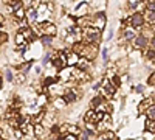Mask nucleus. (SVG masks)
Here are the masks:
<instances>
[{
	"mask_svg": "<svg viewBox=\"0 0 155 140\" xmlns=\"http://www.w3.org/2000/svg\"><path fill=\"white\" fill-rule=\"evenodd\" d=\"M84 41L87 44L96 45L101 41V30H98L95 27H85L84 28Z\"/></svg>",
	"mask_w": 155,
	"mask_h": 140,
	"instance_id": "f257e3e1",
	"label": "nucleus"
},
{
	"mask_svg": "<svg viewBox=\"0 0 155 140\" xmlns=\"http://www.w3.org/2000/svg\"><path fill=\"white\" fill-rule=\"evenodd\" d=\"M51 64H53L58 70H62V69H65L68 66V55L65 53V50H61V52L54 53L53 56H51Z\"/></svg>",
	"mask_w": 155,
	"mask_h": 140,
	"instance_id": "f03ea898",
	"label": "nucleus"
},
{
	"mask_svg": "<svg viewBox=\"0 0 155 140\" xmlns=\"http://www.w3.org/2000/svg\"><path fill=\"white\" fill-rule=\"evenodd\" d=\"M37 30L41 31V34L42 36H53L54 37V34H56V25L54 23H51V22H48V20H44V22H41V23H37Z\"/></svg>",
	"mask_w": 155,
	"mask_h": 140,
	"instance_id": "7ed1b4c3",
	"label": "nucleus"
},
{
	"mask_svg": "<svg viewBox=\"0 0 155 140\" xmlns=\"http://www.w3.org/2000/svg\"><path fill=\"white\" fill-rule=\"evenodd\" d=\"M146 23V17L143 12H134V14L129 17V25H132V28H141Z\"/></svg>",
	"mask_w": 155,
	"mask_h": 140,
	"instance_id": "20e7f679",
	"label": "nucleus"
},
{
	"mask_svg": "<svg viewBox=\"0 0 155 140\" xmlns=\"http://www.w3.org/2000/svg\"><path fill=\"white\" fill-rule=\"evenodd\" d=\"M102 117H104V114H102V112H98V111L92 109V111H87L85 117H84V121H85V123L96 125V123H101Z\"/></svg>",
	"mask_w": 155,
	"mask_h": 140,
	"instance_id": "39448f33",
	"label": "nucleus"
},
{
	"mask_svg": "<svg viewBox=\"0 0 155 140\" xmlns=\"http://www.w3.org/2000/svg\"><path fill=\"white\" fill-rule=\"evenodd\" d=\"M106 100L104 97H101V95H96L92 98V101H90V108L98 111V112H106Z\"/></svg>",
	"mask_w": 155,
	"mask_h": 140,
	"instance_id": "423d86ee",
	"label": "nucleus"
},
{
	"mask_svg": "<svg viewBox=\"0 0 155 140\" xmlns=\"http://www.w3.org/2000/svg\"><path fill=\"white\" fill-rule=\"evenodd\" d=\"M115 92H116V87L113 86V83L109 78H106L104 81H102V95H104L107 100H110V98H113Z\"/></svg>",
	"mask_w": 155,
	"mask_h": 140,
	"instance_id": "0eeeda50",
	"label": "nucleus"
},
{
	"mask_svg": "<svg viewBox=\"0 0 155 140\" xmlns=\"http://www.w3.org/2000/svg\"><path fill=\"white\" fill-rule=\"evenodd\" d=\"M96 55H98V48H96V45L87 44V45H85V50H84L82 58H87L88 61H92V59H95V58H96Z\"/></svg>",
	"mask_w": 155,
	"mask_h": 140,
	"instance_id": "6e6552de",
	"label": "nucleus"
},
{
	"mask_svg": "<svg viewBox=\"0 0 155 140\" xmlns=\"http://www.w3.org/2000/svg\"><path fill=\"white\" fill-rule=\"evenodd\" d=\"M64 100H65V103H74L78 100V92L74 89H65V92H64Z\"/></svg>",
	"mask_w": 155,
	"mask_h": 140,
	"instance_id": "1a4fd4ad",
	"label": "nucleus"
},
{
	"mask_svg": "<svg viewBox=\"0 0 155 140\" xmlns=\"http://www.w3.org/2000/svg\"><path fill=\"white\" fill-rule=\"evenodd\" d=\"M152 106H155V98H153V97H149V98H146L143 103L140 104L138 109H140V112H143V111L146 112V111H147L149 108H152Z\"/></svg>",
	"mask_w": 155,
	"mask_h": 140,
	"instance_id": "9d476101",
	"label": "nucleus"
},
{
	"mask_svg": "<svg viewBox=\"0 0 155 140\" xmlns=\"http://www.w3.org/2000/svg\"><path fill=\"white\" fill-rule=\"evenodd\" d=\"M147 37L144 36V34H140V36H137V39L134 41V44H135V48H146V45H147Z\"/></svg>",
	"mask_w": 155,
	"mask_h": 140,
	"instance_id": "9b49d317",
	"label": "nucleus"
},
{
	"mask_svg": "<svg viewBox=\"0 0 155 140\" xmlns=\"http://www.w3.org/2000/svg\"><path fill=\"white\" fill-rule=\"evenodd\" d=\"M76 67L79 69V70H82V72H87V69L90 67V61H88L87 58H82V56H81V59H79V62L76 64Z\"/></svg>",
	"mask_w": 155,
	"mask_h": 140,
	"instance_id": "f8f14e48",
	"label": "nucleus"
},
{
	"mask_svg": "<svg viewBox=\"0 0 155 140\" xmlns=\"http://www.w3.org/2000/svg\"><path fill=\"white\" fill-rule=\"evenodd\" d=\"M27 17L30 19V22H36L37 19H39V12H37V9H34V8H30L28 11H27Z\"/></svg>",
	"mask_w": 155,
	"mask_h": 140,
	"instance_id": "ddd939ff",
	"label": "nucleus"
},
{
	"mask_svg": "<svg viewBox=\"0 0 155 140\" xmlns=\"http://www.w3.org/2000/svg\"><path fill=\"white\" fill-rule=\"evenodd\" d=\"M124 37H126L127 41H135V39H137V34H135L134 28H127V30L124 31Z\"/></svg>",
	"mask_w": 155,
	"mask_h": 140,
	"instance_id": "4468645a",
	"label": "nucleus"
},
{
	"mask_svg": "<svg viewBox=\"0 0 155 140\" xmlns=\"http://www.w3.org/2000/svg\"><path fill=\"white\" fill-rule=\"evenodd\" d=\"M25 34L22 33V31H17V34H16V44H17V47H20V45H23V44H27L25 42Z\"/></svg>",
	"mask_w": 155,
	"mask_h": 140,
	"instance_id": "2eb2a0df",
	"label": "nucleus"
},
{
	"mask_svg": "<svg viewBox=\"0 0 155 140\" xmlns=\"http://www.w3.org/2000/svg\"><path fill=\"white\" fill-rule=\"evenodd\" d=\"M87 9H88V5L87 3H82V5H79L76 8V14L78 16H85L87 14Z\"/></svg>",
	"mask_w": 155,
	"mask_h": 140,
	"instance_id": "dca6fc26",
	"label": "nucleus"
},
{
	"mask_svg": "<svg viewBox=\"0 0 155 140\" xmlns=\"http://www.w3.org/2000/svg\"><path fill=\"white\" fill-rule=\"evenodd\" d=\"M99 140H118V138H116V135H115L113 132L107 131V132H104V134L99 137Z\"/></svg>",
	"mask_w": 155,
	"mask_h": 140,
	"instance_id": "f3484780",
	"label": "nucleus"
},
{
	"mask_svg": "<svg viewBox=\"0 0 155 140\" xmlns=\"http://www.w3.org/2000/svg\"><path fill=\"white\" fill-rule=\"evenodd\" d=\"M34 134H36L37 137H42V134H44V126H42V123L34 125Z\"/></svg>",
	"mask_w": 155,
	"mask_h": 140,
	"instance_id": "a211bd4d",
	"label": "nucleus"
},
{
	"mask_svg": "<svg viewBox=\"0 0 155 140\" xmlns=\"http://www.w3.org/2000/svg\"><path fill=\"white\" fill-rule=\"evenodd\" d=\"M146 115H147V120H153L155 121V106H152V108H149L146 111Z\"/></svg>",
	"mask_w": 155,
	"mask_h": 140,
	"instance_id": "6ab92c4d",
	"label": "nucleus"
},
{
	"mask_svg": "<svg viewBox=\"0 0 155 140\" xmlns=\"http://www.w3.org/2000/svg\"><path fill=\"white\" fill-rule=\"evenodd\" d=\"M65 100H64V98H56L54 100V106L58 108V109H62V108H65Z\"/></svg>",
	"mask_w": 155,
	"mask_h": 140,
	"instance_id": "aec40b11",
	"label": "nucleus"
},
{
	"mask_svg": "<svg viewBox=\"0 0 155 140\" xmlns=\"http://www.w3.org/2000/svg\"><path fill=\"white\" fill-rule=\"evenodd\" d=\"M47 101H48V97H47V95H39V97H37V101H36V103H37L39 106H44V104L47 103Z\"/></svg>",
	"mask_w": 155,
	"mask_h": 140,
	"instance_id": "412c9836",
	"label": "nucleus"
},
{
	"mask_svg": "<svg viewBox=\"0 0 155 140\" xmlns=\"http://www.w3.org/2000/svg\"><path fill=\"white\" fill-rule=\"evenodd\" d=\"M44 115H45V112H44V111H41V112H37V114H36V117L33 118L34 125H37V123H41V120L44 118Z\"/></svg>",
	"mask_w": 155,
	"mask_h": 140,
	"instance_id": "4be33fe9",
	"label": "nucleus"
},
{
	"mask_svg": "<svg viewBox=\"0 0 155 140\" xmlns=\"http://www.w3.org/2000/svg\"><path fill=\"white\" fill-rule=\"evenodd\" d=\"M56 83V78H51V76H48V78L44 80V87H50L51 84Z\"/></svg>",
	"mask_w": 155,
	"mask_h": 140,
	"instance_id": "5701e85b",
	"label": "nucleus"
},
{
	"mask_svg": "<svg viewBox=\"0 0 155 140\" xmlns=\"http://www.w3.org/2000/svg\"><path fill=\"white\" fill-rule=\"evenodd\" d=\"M146 56H147L150 61H155V48H147V50H146Z\"/></svg>",
	"mask_w": 155,
	"mask_h": 140,
	"instance_id": "b1692460",
	"label": "nucleus"
},
{
	"mask_svg": "<svg viewBox=\"0 0 155 140\" xmlns=\"http://www.w3.org/2000/svg\"><path fill=\"white\" fill-rule=\"evenodd\" d=\"M14 14H16V17H17V19H20V20H22V19H25L27 12H25V9H23V8H20V9H17V11L14 12Z\"/></svg>",
	"mask_w": 155,
	"mask_h": 140,
	"instance_id": "393cba45",
	"label": "nucleus"
},
{
	"mask_svg": "<svg viewBox=\"0 0 155 140\" xmlns=\"http://www.w3.org/2000/svg\"><path fill=\"white\" fill-rule=\"evenodd\" d=\"M53 39H54L53 36H42V44L44 45H50L51 42H53Z\"/></svg>",
	"mask_w": 155,
	"mask_h": 140,
	"instance_id": "a878e982",
	"label": "nucleus"
},
{
	"mask_svg": "<svg viewBox=\"0 0 155 140\" xmlns=\"http://www.w3.org/2000/svg\"><path fill=\"white\" fill-rule=\"evenodd\" d=\"M112 83H113V86H115L116 89H118V87L121 86V78H120V76H118V75H115V76H113V78H112Z\"/></svg>",
	"mask_w": 155,
	"mask_h": 140,
	"instance_id": "bb28decb",
	"label": "nucleus"
},
{
	"mask_svg": "<svg viewBox=\"0 0 155 140\" xmlns=\"http://www.w3.org/2000/svg\"><path fill=\"white\" fill-rule=\"evenodd\" d=\"M5 76H6V81H12V80H14V78H12V73H11V70H6L5 72Z\"/></svg>",
	"mask_w": 155,
	"mask_h": 140,
	"instance_id": "cd10ccee",
	"label": "nucleus"
},
{
	"mask_svg": "<svg viewBox=\"0 0 155 140\" xmlns=\"http://www.w3.org/2000/svg\"><path fill=\"white\" fill-rule=\"evenodd\" d=\"M14 134H16V137H17V138H23V134H25V132H23L22 129H16V131H14Z\"/></svg>",
	"mask_w": 155,
	"mask_h": 140,
	"instance_id": "c85d7f7f",
	"label": "nucleus"
},
{
	"mask_svg": "<svg viewBox=\"0 0 155 140\" xmlns=\"http://www.w3.org/2000/svg\"><path fill=\"white\" fill-rule=\"evenodd\" d=\"M107 56H109V50L104 48V50H102V59H104V62L107 61Z\"/></svg>",
	"mask_w": 155,
	"mask_h": 140,
	"instance_id": "c756f323",
	"label": "nucleus"
},
{
	"mask_svg": "<svg viewBox=\"0 0 155 140\" xmlns=\"http://www.w3.org/2000/svg\"><path fill=\"white\" fill-rule=\"evenodd\" d=\"M50 59H51V55H50V53H47V55H45V58H44V66H45V64H48Z\"/></svg>",
	"mask_w": 155,
	"mask_h": 140,
	"instance_id": "7c9ffc66",
	"label": "nucleus"
},
{
	"mask_svg": "<svg viewBox=\"0 0 155 140\" xmlns=\"http://www.w3.org/2000/svg\"><path fill=\"white\" fill-rule=\"evenodd\" d=\"M5 41H8V34L5 31H2V44H5Z\"/></svg>",
	"mask_w": 155,
	"mask_h": 140,
	"instance_id": "2f4dec72",
	"label": "nucleus"
},
{
	"mask_svg": "<svg viewBox=\"0 0 155 140\" xmlns=\"http://www.w3.org/2000/svg\"><path fill=\"white\" fill-rule=\"evenodd\" d=\"M135 90H137V92H143V90H144V86H141V84H138V86L135 87Z\"/></svg>",
	"mask_w": 155,
	"mask_h": 140,
	"instance_id": "473e14b6",
	"label": "nucleus"
},
{
	"mask_svg": "<svg viewBox=\"0 0 155 140\" xmlns=\"http://www.w3.org/2000/svg\"><path fill=\"white\" fill-rule=\"evenodd\" d=\"M88 135H90V132H87V131H85V132L82 134V137H81V140H88Z\"/></svg>",
	"mask_w": 155,
	"mask_h": 140,
	"instance_id": "72a5a7b5",
	"label": "nucleus"
},
{
	"mask_svg": "<svg viewBox=\"0 0 155 140\" xmlns=\"http://www.w3.org/2000/svg\"><path fill=\"white\" fill-rule=\"evenodd\" d=\"M2 2H3V3H6V5H9V6H11V5H12V3H14V2H16V0H2Z\"/></svg>",
	"mask_w": 155,
	"mask_h": 140,
	"instance_id": "f704fd0d",
	"label": "nucleus"
},
{
	"mask_svg": "<svg viewBox=\"0 0 155 140\" xmlns=\"http://www.w3.org/2000/svg\"><path fill=\"white\" fill-rule=\"evenodd\" d=\"M17 81H19V83H23V81H25V75H20V76H17Z\"/></svg>",
	"mask_w": 155,
	"mask_h": 140,
	"instance_id": "c9c22d12",
	"label": "nucleus"
},
{
	"mask_svg": "<svg viewBox=\"0 0 155 140\" xmlns=\"http://www.w3.org/2000/svg\"><path fill=\"white\" fill-rule=\"evenodd\" d=\"M150 45H152V48H155V36L150 39Z\"/></svg>",
	"mask_w": 155,
	"mask_h": 140,
	"instance_id": "e433bc0d",
	"label": "nucleus"
},
{
	"mask_svg": "<svg viewBox=\"0 0 155 140\" xmlns=\"http://www.w3.org/2000/svg\"><path fill=\"white\" fill-rule=\"evenodd\" d=\"M153 36H155V23H153Z\"/></svg>",
	"mask_w": 155,
	"mask_h": 140,
	"instance_id": "4c0bfd02",
	"label": "nucleus"
}]
</instances>
